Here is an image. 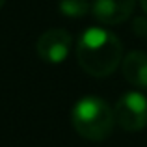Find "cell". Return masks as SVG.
<instances>
[{"instance_id":"obj_1","label":"cell","mask_w":147,"mask_h":147,"mask_svg":"<svg viewBox=\"0 0 147 147\" xmlns=\"http://www.w3.org/2000/svg\"><path fill=\"white\" fill-rule=\"evenodd\" d=\"M76 60L90 76H110L123 60V43L110 30L90 26L78 37Z\"/></svg>"},{"instance_id":"obj_2","label":"cell","mask_w":147,"mask_h":147,"mask_svg":"<svg viewBox=\"0 0 147 147\" xmlns=\"http://www.w3.org/2000/svg\"><path fill=\"white\" fill-rule=\"evenodd\" d=\"M71 125L80 138L90 142H104L115 127L114 108L100 97H82L71 110Z\"/></svg>"},{"instance_id":"obj_3","label":"cell","mask_w":147,"mask_h":147,"mask_svg":"<svg viewBox=\"0 0 147 147\" xmlns=\"http://www.w3.org/2000/svg\"><path fill=\"white\" fill-rule=\"evenodd\" d=\"M115 125L125 132H140L147 127V97L140 91H127L114 106Z\"/></svg>"},{"instance_id":"obj_4","label":"cell","mask_w":147,"mask_h":147,"mask_svg":"<svg viewBox=\"0 0 147 147\" xmlns=\"http://www.w3.org/2000/svg\"><path fill=\"white\" fill-rule=\"evenodd\" d=\"M73 47V36L63 28H49L37 39V56L47 63H61L67 60Z\"/></svg>"},{"instance_id":"obj_5","label":"cell","mask_w":147,"mask_h":147,"mask_svg":"<svg viewBox=\"0 0 147 147\" xmlns=\"http://www.w3.org/2000/svg\"><path fill=\"white\" fill-rule=\"evenodd\" d=\"M136 0H95L93 2V17L100 24H121L134 13Z\"/></svg>"},{"instance_id":"obj_6","label":"cell","mask_w":147,"mask_h":147,"mask_svg":"<svg viewBox=\"0 0 147 147\" xmlns=\"http://www.w3.org/2000/svg\"><path fill=\"white\" fill-rule=\"evenodd\" d=\"M125 80L134 88L147 90V54L142 50H130L121 60Z\"/></svg>"},{"instance_id":"obj_7","label":"cell","mask_w":147,"mask_h":147,"mask_svg":"<svg viewBox=\"0 0 147 147\" xmlns=\"http://www.w3.org/2000/svg\"><path fill=\"white\" fill-rule=\"evenodd\" d=\"M58 7H60L61 15H65L69 19H82L90 11L88 0H60Z\"/></svg>"},{"instance_id":"obj_8","label":"cell","mask_w":147,"mask_h":147,"mask_svg":"<svg viewBox=\"0 0 147 147\" xmlns=\"http://www.w3.org/2000/svg\"><path fill=\"white\" fill-rule=\"evenodd\" d=\"M134 34L147 41V19L145 17H136L134 19Z\"/></svg>"},{"instance_id":"obj_9","label":"cell","mask_w":147,"mask_h":147,"mask_svg":"<svg viewBox=\"0 0 147 147\" xmlns=\"http://www.w3.org/2000/svg\"><path fill=\"white\" fill-rule=\"evenodd\" d=\"M140 2H142V7H144L145 15H147V0H140Z\"/></svg>"},{"instance_id":"obj_10","label":"cell","mask_w":147,"mask_h":147,"mask_svg":"<svg viewBox=\"0 0 147 147\" xmlns=\"http://www.w3.org/2000/svg\"><path fill=\"white\" fill-rule=\"evenodd\" d=\"M4 2H6V0H0V7H2V6H4Z\"/></svg>"}]
</instances>
